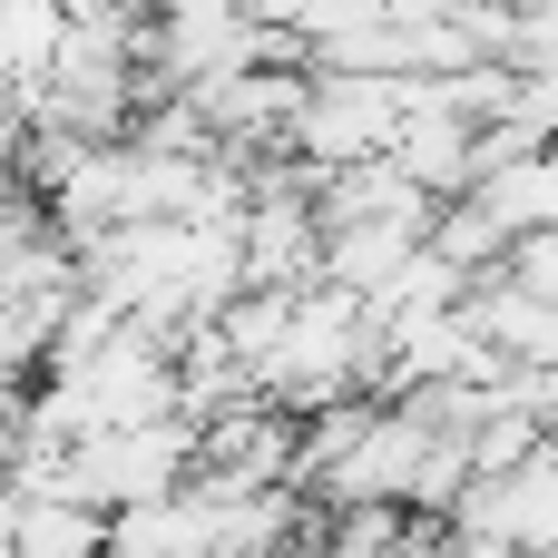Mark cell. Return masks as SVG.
<instances>
[{
  "mask_svg": "<svg viewBox=\"0 0 558 558\" xmlns=\"http://www.w3.org/2000/svg\"><path fill=\"white\" fill-rule=\"evenodd\" d=\"M216 510H226V481H206V471H186L157 500H118L108 558H216Z\"/></svg>",
  "mask_w": 558,
  "mask_h": 558,
  "instance_id": "cell-3",
  "label": "cell"
},
{
  "mask_svg": "<svg viewBox=\"0 0 558 558\" xmlns=\"http://www.w3.org/2000/svg\"><path fill=\"white\" fill-rule=\"evenodd\" d=\"M0 558H108V510L98 500H59V490H20Z\"/></svg>",
  "mask_w": 558,
  "mask_h": 558,
  "instance_id": "cell-4",
  "label": "cell"
},
{
  "mask_svg": "<svg viewBox=\"0 0 558 558\" xmlns=\"http://www.w3.org/2000/svg\"><path fill=\"white\" fill-rule=\"evenodd\" d=\"M412 245H422V226H402V216H343V226H324V284L373 294Z\"/></svg>",
  "mask_w": 558,
  "mask_h": 558,
  "instance_id": "cell-5",
  "label": "cell"
},
{
  "mask_svg": "<svg viewBox=\"0 0 558 558\" xmlns=\"http://www.w3.org/2000/svg\"><path fill=\"white\" fill-rule=\"evenodd\" d=\"M118 10H147V0H118Z\"/></svg>",
  "mask_w": 558,
  "mask_h": 558,
  "instance_id": "cell-8",
  "label": "cell"
},
{
  "mask_svg": "<svg viewBox=\"0 0 558 558\" xmlns=\"http://www.w3.org/2000/svg\"><path fill=\"white\" fill-rule=\"evenodd\" d=\"M412 108V78L402 69H314L304 78V108L284 128V147L304 167H353V157H383L392 128Z\"/></svg>",
  "mask_w": 558,
  "mask_h": 558,
  "instance_id": "cell-1",
  "label": "cell"
},
{
  "mask_svg": "<svg viewBox=\"0 0 558 558\" xmlns=\"http://www.w3.org/2000/svg\"><path fill=\"white\" fill-rule=\"evenodd\" d=\"M500 275L530 284V294H558V226H520V235L500 245Z\"/></svg>",
  "mask_w": 558,
  "mask_h": 558,
  "instance_id": "cell-6",
  "label": "cell"
},
{
  "mask_svg": "<svg viewBox=\"0 0 558 558\" xmlns=\"http://www.w3.org/2000/svg\"><path fill=\"white\" fill-rule=\"evenodd\" d=\"M196 471L206 481H235V490H265V481H294V412L245 392L226 412H196Z\"/></svg>",
  "mask_w": 558,
  "mask_h": 558,
  "instance_id": "cell-2",
  "label": "cell"
},
{
  "mask_svg": "<svg viewBox=\"0 0 558 558\" xmlns=\"http://www.w3.org/2000/svg\"><path fill=\"white\" fill-rule=\"evenodd\" d=\"M549 549H558V539H549Z\"/></svg>",
  "mask_w": 558,
  "mask_h": 558,
  "instance_id": "cell-9",
  "label": "cell"
},
{
  "mask_svg": "<svg viewBox=\"0 0 558 558\" xmlns=\"http://www.w3.org/2000/svg\"><path fill=\"white\" fill-rule=\"evenodd\" d=\"M461 10H471V0H392L383 20H461Z\"/></svg>",
  "mask_w": 558,
  "mask_h": 558,
  "instance_id": "cell-7",
  "label": "cell"
}]
</instances>
